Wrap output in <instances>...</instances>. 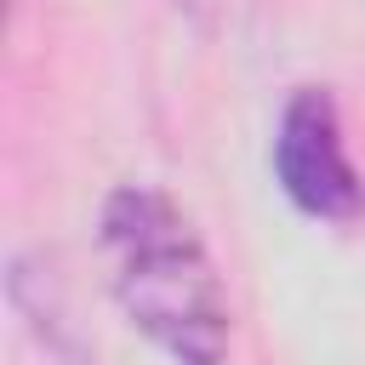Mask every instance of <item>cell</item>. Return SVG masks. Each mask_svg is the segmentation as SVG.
Segmentation results:
<instances>
[{"instance_id":"cell-2","label":"cell","mask_w":365,"mask_h":365,"mask_svg":"<svg viewBox=\"0 0 365 365\" xmlns=\"http://www.w3.org/2000/svg\"><path fill=\"white\" fill-rule=\"evenodd\" d=\"M274 177H279V194L302 217H319V222L365 217V177L348 160L342 114H336V97L325 86H297L291 103L279 108Z\"/></svg>"},{"instance_id":"cell-3","label":"cell","mask_w":365,"mask_h":365,"mask_svg":"<svg viewBox=\"0 0 365 365\" xmlns=\"http://www.w3.org/2000/svg\"><path fill=\"white\" fill-rule=\"evenodd\" d=\"M177 6H188V11H194V6H211V0H177Z\"/></svg>"},{"instance_id":"cell-1","label":"cell","mask_w":365,"mask_h":365,"mask_svg":"<svg viewBox=\"0 0 365 365\" xmlns=\"http://www.w3.org/2000/svg\"><path fill=\"white\" fill-rule=\"evenodd\" d=\"M103 251L114 262V297L125 319L177 365L228 359L222 279L188 222V211L154 188L125 182L103 200Z\"/></svg>"}]
</instances>
